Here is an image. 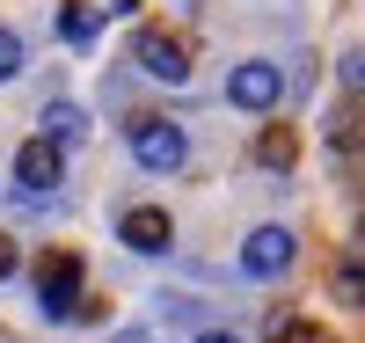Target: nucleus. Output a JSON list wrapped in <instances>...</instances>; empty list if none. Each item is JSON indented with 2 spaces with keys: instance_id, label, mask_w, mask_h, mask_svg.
I'll return each mask as SVG.
<instances>
[{
  "instance_id": "nucleus-2",
  "label": "nucleus",
  "mask_w": 365,
  "mask_h": 343,
  "mask_svg": "<svg viewBox=\"0 0 365 343\" xmlns=\"http://www.w3.org/2000/svg\"><path fill=\"white\" fill-rule=\"evenodd\" d=\"M37 307H44L51 322L81 314V256H66V248H58V256L37 263Z\"/></svg>"
},
{
  "instance_id": "nucleus-13",
  "label": "nucleus",
  "mask_w": 365,
  "mask_h": 343,
  "mask_svg": "<svg viewBox=\"0 0 365 343\" xmlns=\"http://www.w3.org/2000/svg\"><path fill=\"white\" fill-rule=\"evenodd\" d=\"M270 336H278V343H329V329H314V322H292V314H278V322H270Z\"/></svg>"
},
{
  "instance_id": "nucleus-15",
  "label": "nucleus",
  "mask_w": 365,
  "mask_h": 343,
  "mask_svg": "<svg viewBox=\"0 0 365 343\" xmlns=\"http://www.w3.org/2000/svg\"><path fill=\"white\" fill-rule=\"evenodd\" d=\"M344 81H351V88H365V51H351V58H344Z\"/></svg>"
},
{
  "instance_id": "nucleus-5",
  "label": "nucleus",
  "mask_w": 365,
  "mask_h": 343,
  "mask_svg": "<svg viewBox=\"0 0 365 343\" xmlns=\"http://www.w3.org/2000/svg\"><path fill=\"white\" fill-rule=\"evenodd\" d=\"M227 96L241 103V110H270L285 96V73L270 66V58H249V66H234V81H227Z\"/></svg>"
},
{
  "instance_id": "nucleus-4",
  "label": "nucleus",
  "mask_w": 365,
  "mask_h": 343,
  "mask_svg": "<svg viewBox=\"0 0 365 343\" xmlns=\"http://www.w3.org/2000/svg\"><path fill=\"white\" fill-rule=\"evenodd\" d=\"M292 256H299V248H292L285 227H256L249 241H241V270H249V277H278V270H292Z\"/></svg>"
},
{
  "instance_id": "nucleus-16",
  "label": "nucleus",
  "mask_w": 365,
  "mask_h": 343,
  "mask_svg": "<svg viewBox=\"0 0 365 343\" xmlns=\"http://www.w3.org/2000/svg\"><path fill=\"white\" fill-rule=\"evenodd\" d=\"M15 263H22V256H15V241L0 234V277H15Z\"/></svg>"
},
{
  "instance_id": "nucleus-1",
  "label": "nucleus",
  "mask_w": 365,
  "mask_h": 343,
  "mask_svg": "<svg viewBox=\"0 0 365 343\" xmlns=\"http://www.w3.org/2000/svg\"><path fill=\"white\" fill-rule=\"evenodd\" d=\"M132 161L154 168V175H175L182 161H190V139H182V124L168 117H132Z\"/></svg>"
},
{
  "instance_id": "nucleus-9",
  "label": "nucleus",
  "mask_w": 365,
  "mask_h": 343,
  "mask_svg": "<svg viewBox=\"0 0 365 343\" xmlns=\"http://www.w3.org/2000/svg\"><path fill=\"white\" fill-rule=\"evenodd\" d=\"M256 161H263V168H292V161H299V139H292V124H270V132L256 139Z\"/></svg>"
},
{
  "instance_id": "nucleus-14",
  "label": "nucleus",
  "mask_w": 365,
  "mask_h": 343,
  "mask_svg": "<svg viewBox=\"0 0 365 343\" xmlns=\"http://www.w3.org/2000/svg\"><path fill=\"white\" fill-rule=\"evenodd\" d=\"M15 73H22V37L0 29V81H15Z\"/></svg>"
},
{
  "instance_id": "nucleus-8",
  "label": "nucleus",
  "mask_w": 365,
  "mask_h": 343,
  "mask_svg": "<svg viewBox=\"0 0 365 343\" xmlns=\"http://www.w3.org/2000/svg\"><path fill=\"white\" fill-rule=\"evenodd\" d=\"M96 29H103V8H96V0H66V8H58V37H66V44H88Z\"/></svg>"
},
{
  "instance_id": "nucleus-11",
  "label": "nucleus",
  "mask_w": 365,
  "mask_h": 343,
  "mask_svg": "<svg viewBox=\"0 0 365 343\" xmlns=\"http://www.w3.org/2000/svg\"><path fill=\"white\" fill-rule=\"evenodd\" d=\"M81 132H88V117H81L73 103H51V110H44V139H58V146H73Z\"/></svg>"
},
{
  "instance_id": "nucleus-3",
  "label": "nucleus",
  "mask_w": 365,
  "mask_h": 343,
  "mask_svg": "<svg viewBox=\"0 0 365 343\" xmlns=\"http://www.w3.org/2000/svg\"><path fill=\"white\" fill-rule=\"evenodd\" d=\"M132 58H139V73H154V81H190V51H182V37H168V29H139L132 37Z\"/></svg>"
},
{
  "instance_id": "nucleus-10",
  "label": "nucleus",
  "mask_w": 365,
  "mask_h": 343,
  "mask_svg": "<svg viewBox=\"0 0 365 343\" xmlns=\"http://www.w3.org/2000/svg\"><path fill=\"white\" fill-rule=\"evenodd\" d=\"M329 146H336V153H351V146H365V110H358V103H344L336 117H329Z\"/></svg>"
},
{
  "instance_id": "nucleus-6",
  "label": "nucleus",
  "mask_w": 365,
  "mask_h": 343,
  "mask_svg": "<svg viewBox=\"0 0 365 343\" xmlns=\"http://www.w3.org/2000/svg\"><path fill=\"white\" fill-rule=\"evenodd\" d=\"M58 175H66V153H58V139H29L22 153H15V183H22V190H51V183Z\"/></svg>"
},
{
  "instance_id": "nucleus-12",
  "label": "nucleus",
  "mask_w": 365,
  "mask_h": 343,
  "mask_svg": "<svg viewBox=\"0 0 365 343\" xmlns=\"http://www.w3.org/2000/svg\"><path fill=\"white\" fill-rule=\"evenodd\" d=\"M336 300H351V307H365V256H351V263H336Z\"/></svg>"
},
{
  "instance_id": "nucleus-17",
  "label": "nucleus",
  "mask_w": 365,
  "mask_h": 343,
  "mask_svg": "<svg viewBox=\"0 0 365 343\" xmlns=\"http://www.w3.org/2000/svg\"><path fill=\"white\" fill-rule=\"evenodd\" d=\"M197 343H241V336H227V329H205V336H197Z\"/></svg>"
},
{
  "instance_id": "nucleus-7",
  "label": "nucleus",
  "mask_w": 365,
  "mask_h": 343,
  "mask_svg": "<svg viewBox=\"0 0 365 343\" xmlns=\"http://www.w3.org/2000/svg\"><path fill=\"white\" fill-rule=\"evenodd\" d=\"M117 234H125V248H139V256H161V248L175 241V227H168L161 205H132L125 220H117Z\"/></svg>"
}]
</instances>
